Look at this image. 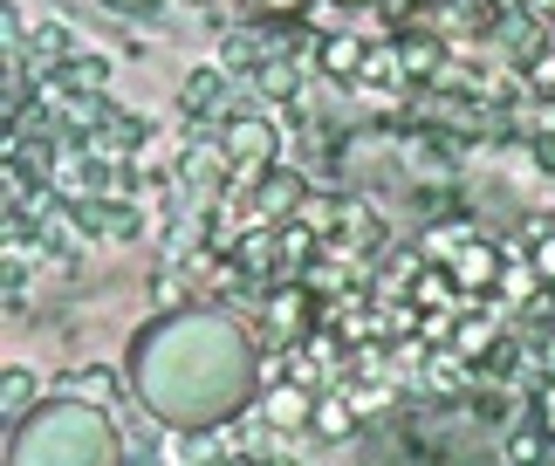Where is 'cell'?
Returning <instances> with one entry per match:
<instances>
[{
	"label": "cell",
	"instance_id": "1",
	"mask_svg": "<svg viewBox=\"0 0 555 466\" xmlns=\"http://www.w3.org/2000/svg\"><path fill=\"white\" fill-rule=\"evenodd\" d=\"M14 466H111V426H103V412L55 405V412L35 418L28 439H21Z\"/></svg>",
	"mask_w": 555,
	"mask_h": 466
},
{
	"label": "cell",
	"instance_id": "2",
	"mask_svg": "<svg viewBox=\"0 0 555 466\" xmlns=\"http://www.w3.org/2000/svg\"><path fill=\"white\" fill-rule=\"evenodd\" d=\"M220 158H227V172L241 179V185H254L261 172H274V124L268 117H227Z\"/></svg>",
	"mask_w": 555,
	"mask_h": 466
},
{
	"label": "cell",
	"instance_id": "3",
	"mask_svg": "<svg viewBox=\"0 0 555 466\" xmlns=\"http://www.w3.org/2000/svg\"><path fill=\"white\" fill-rule=\"evenodd\" d=\"M295 28H282V21H261V28H233L227 41H220V62L227 69H261V62H282V55H295Z\"/></svg>",
	"mask_w": 555,
	"mask_h": 466
},
{
	"label": "cell",
	"instance_id": "4",
	"mask_svg": "<svg viewBox=\"0 0 555 466\" xmlns=\"http://www.w3.org/2000/svg\"><path fill=\"white\" fill-rule=\"evenodd\" d=\"M69 213L82 233H103V241H138L144 233V213L124 193H82V199H69Z\"/></svg>",
	"mask_w": 555,
	"mask_h": 466
},
{
	"label": "cell",
	"instance_id": "5",
	"mask_svg": "<svg viewBox=\"0 0 555 466\" xmlns=\"http://www.w3.org/2000/svg\"><path fill=\"white\" fill-rule=\"evenodd\" d=\"M446 268H453V282H460L466 295H494V288H501V274H507V254H494L487 241H460Z\"/></svg>",
	"mask_w": 555,
	"mask_h": 466
},
{
	"label": "cell",
	"instance_id": "6",
	"mask_svg": "<svg viewBox=\"0 0 555 466\" xmlns=\"http://www.w3.org/2000/svg\"><path fill=\"white\" fill-rule=\"evenodd\" d=\"M49 82L55 96H69V103H82V96H96L103 82H111V55H90V49H76L69 62H62V69H49L41 76Z\"/></svg>",
	"mask_w": 555,
	"mask_h": 466
},
{
	"label": "cell",
	"instance_id": "7",
	"mask_svg": "<svg viewBox=\"0 0 555 466\" xmlns=\"http://www.w3.org/2000/svg\"><path fill=\"white\" fill-rule=\"evenodd\" d=\"M268 315H274V336H282V344H295V336L309 344V329H315V295L288 282V288L268 295Z\"/></svg>",
	"mask_w": 555,
	"mask_h": 466
},
{
	"label": "cell",
	"instance_id": "8",
	"mask_svg": "<svg viewBox=\"0 0 555 466\" xmlns=\"http://www.w3.org/2000/svg\"><path fill=\"white\" fill-rule=\"evenodd\" d=\"M227 76H233L227 62H212V69H192V76H185V96H179V103H185V117H192V124L227 111Z\"/></svg>",
	"mask_w": 555,
	"mask_h": 466
},
{
	"label": "cell",
	"instance_id": "9",
	"mask_svg": "<svg viewBox=\"0 0 555 466\" xmlns=\"http://www.w3.org/2000/svg\"><path fill=\"white\" fill-rule=\"evenodd\" d=\"M261 405H268V426H274V432H302L309 418H315V391L295 377V385H274Z\"/></svg>",
	"mask_w": 555,
	"mask_h": 466
},
{
	"label": "cell",
	"instance_id": "10",
	"mask_svg": "<svg viewBox=\"0 0 555 466\" xmlns=\"http://www.w3.org/2000/svg\"><path fill=\"white\" fill-rule=\"evenodd\" d=\"M254 206H261V220H288L295 206H302V172H282V165L261 172L254 179Z\"/></svg>",
	"mask_w": 555,
	"mask_h": 466
},
{
	"label": "cell",
	"instance_id": "11",
	"mask_svg": "<svg viewBox=\"0 0 555 466\" xmlns=\"http://www.w3.org/2000/svg\"><path fill=\"white\" fill-rule=\"evenodd\" d=\"M76 49H82V41H76L69 28H62V21H41V28L28 35V62H35L41 76H49V69H62V62H69Z\"/></svg>",
	"mask_w": 555,
	"mask_h": 466
},
{
	"label": "cell",
	"instance_id": "12",
	"mask_svg": "<svg viewBox=\"0 0 555 466\" xmlns=\"http://www.w3.org/2000/svg\"><path fill=\"white\" fill-rule=\"evenodd\" d=\"M398 69L412 76V82H433V76L446 69V41H439V35H404V41H398Z\"/></svg>",
	"mask_w": 555,
	"mask_h": 466
},
{
	"label": "cell",
	"instance_id": "13",
	"mask_svg": "<svg viewBox=\"0 0 555 466\" xmlns=\"http://www.w3.org/2000/svg\"><path fill=\"white\" fill-rule=\"evenodd\" d=\"M315 62H323L330 76H364V62H371V41H357V35H323V49H315Z\"/></svg>",
	"mask_w": 555,
	"mask_h": 466
},
{
	"label": "cell",
	"instance_id": "14",
	"mask_svg": "<svg viewBox=\"0 0 555 466\" xmlns=\"http://www.w3.org/2000/svg\"><path fill=\"white\" fill-rule=\"evenodd\" d=\"M548 446H555V439H548V432L535 426V418H521V426L507 432V446H501V459H507V466H542V459H548Z\"/></svg>",
	"mask_w": 555,
	"mask_h": 466
},
{
	"label": "cell",
	"instance_id": "15",
	"mask_svg": "<svg viewBox=\"0 0 555 466\" xmlns=\"http://www.w3.org/2000/svg\"><path fill=\"white\" fill-rule=\"evenodd\" d=\"M309 426H315V439H350V426H357V418H350V398L344 391H323Z\"/></svg>",
	"mask_w": 555,
	"mask_h": 466
},
{
	"label": "cell",
	"instance_id": "16",
	"mask_svg": "<svg viewBox=\"0 0 555 466\" xmlns=\"http://www.w3.org/2000/svg\"><path fill=\"white\" fill-rule=\"evenodd\" d=\"M453 268H418V282H412V309H446L453 302Z\"/></svg>",
	"mask_w": 555,
	"mask_h": 466
},
{
	"label": "cell",
	"instance_id": "17",
	"mask_svg": "<svg viewBox=\"0 0 555 466\" xmlns=\"http://www.w3.org/2000/svg\"><path fill=\"white\" fill-rule=\"evenodd\" d=\"M295 82H302V76H295V55L261 62V69H254V90H261L268 103H288V96H295Z\"/></svg>",
	"mask_w": 555,
	"mask_h": 466
},
{
	"label": "cell",
	"instance_id": "18",
	"mask_svg": "<svg viewBox=\"0 0 555 466\" xmlns=\"http://www.w3.org/2000/svg\"><path fill=\"white\" fill-rule=\"evenodd\" d=\"M206 459H212V446L199 432H172V439H165V466H206Z\"/></svg>",
	"mask_w": 555,
	"mask_h": 466
},
{
	"label": "cell",
	"instance_id": "19",
	"mask_svg": "<svg viewBox=\"0 0 555 466\" xmlns=\"http://www.w3.org/2000/svg\"><path fill=\"white\" fill-rule=\"evenodd\" d=\"M453 185H425V193H418V220L425 226H446V220H453Z\"/></svg>",
	"mask_w": 555,
	"mask_h": 466
},
{
	"label": "cell",
	"instance_id": "20",
	"mask_svg": "<svg viewBox=\"0 0 555 466\" xmlns=\"http://www.w3.org/2000/svg\"><path fill=\"white\" fill-rule=\"evenodd\" d=\"M521 82H528L535 96H555V41H548V49H535V62L521 69Z\"/></svg>",
	"mask_w": 555,
	"mask_h": 466
},
{
	"label": "cell",
	"instance_id": "21",
	"mask_svg": "<svg viewBox=\"0 0 555 466\" xmlns=\"http://www.w3.org/2000/svg\"><path fill=\"white\" fill-rule=\"evenodd\" d=\"M28 398H35V377L14 364V371H8V418H21V405H28Z\"/></svg>",
	"mask_w": 555,
	"mask_h": 466
},
{
	"label": "cell",
	"instance_id": "22",
	"mask_svg": "<svg viewBox=\"0 0 555 466\" xmlns=\"http://www.w3.org/2000/svg\"><path fill=\"white\" fill-rule=\"evenodd\" d=\"M535 274L555 288V233H542V241H535Z\"/></svg>",
	"mask_w": 555,
	"mask_h": 466
},
{
	"label": "cell",
	"instance_id": "23",
	"mask_svg": "<svg viewBox=\"0 0 555 466\" xmlns=\"http://www.w3.org/2000/svg\"><path fill=\"white\" fill-rule=\"evenodd\" d=\"M254 8H261L268 21H288V14H302V8H309V0H254Z\"/></svg>",
	"mask_w": 555,
	"mask_h": 466
},
{
	"label": "cell",
	"instance_id": "24",
	"mask_svg": "<svg viewBox=\"0 0 555 466\" xmlns=\"http://www.w3.org/2000/svg\"><path fill=\"white\" fill-rule=\"evenodd\" d=\"M521 14H535L542 28H548V21H555V0H521Z\"/></svg>",
	"mask_w": 555,
	"mask_h": 466
},
{
	"label": "cell",
	"instance_id": "25",
	"mask_svg": "<svg viewBox=\"0 0 555 466\" xmlns=\"http://www.w3.org/2000/svg\"><path fill=\"white\" fill-rule=\"evenodd\" d=\"M103 8H117V14H152L158 0H103Z\"/></svg>",
	"mask_w": 555,
	"mask_h": 466
},
{
	"label": "cell",
	"instance_id": "26",
	"mask_svg": "<svg viewBox=\"0 0 555 466\" xmlns=\"http://www.w3.org/2000/svg\"><path fill=\"white\" fill-rule=\"evenodd\" d=\"M261 466H288V459H261Z\"/></svg>",
	"mask_w": 555,
	"mask_h": 466
},
{
	"label": "cell",
	"instance_id": "27",
	"mask_svg": "<svg viewBox=\"0 0 555 466\" xmlns=\"http://www.w3.org/2000/svg\"><path fill=\"white\" fill-rule=\"evenodd\" d=\"M548 41H555V21H548Z\"/></svg>",
	"mask_w": 555,
	"mask_h": 466
}]
</instances>
